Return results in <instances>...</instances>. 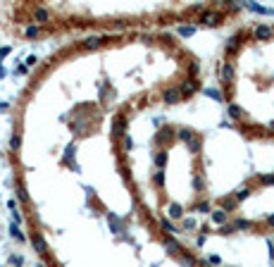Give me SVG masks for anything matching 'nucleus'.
Segmentation results:
<instances>
[{"mask_svg": "<svg viewBox=\"0 0 274 267\" xmlns=\"http://www.w3.org/2000/svg\"><path fill=\"white\" fill-rule=\"evenodd\" d=\"M250 36H253V41H270V38L274 36V26L272 24H258L250 29Z\"/></svg>", "mask_w": 274, "mask_h": 267, "instance_id": "obj_1", "label": "nucleus"}, {"mask_svg": "<svg viewBox=\"0 0 274 267\" xmlns=\"http://www.w3.org/2000/svg\"><path fill=\"white\" fill-rule=\"evenodd\" d=\"M272 265H274V263H272Z\"/></svg>", "mask_w": 274, "mask_h": 267, "instance_id": "obj_8", "label": "nucleus"}, {"mask_svg": "<svg viewBox=\"0 0 274 267\" xmlns=\"http://www.w3.org/2000/svg\"><path fill=\"white\" fill-rule=\"evenodd\" d=\"M255 184H260V186H274V174H260V177H255Z\"/></svg>", "mask_w": 274, "mask_h": 267, "instance_id": "obj_6", "label": "nucleus"}, {"mask_svg": "<svg viewBox=\"0 0 274 267\" xmlns=\"http://www.w3.org/2000/svg\"><path fill=\"white\" fill-rule=\"evenodd\" d=\"M265 227H267V229H274V215L265 217Z\"/></svg>", "mask_w": 274, "mask_h": 267, "instance_id": "obj_7", "label": "nucleus"}, {"mask_svg": "<svg viewBox=\"0 0 274 267\" xmlns=\"http://www.w3.org/2000/svg\"><path fill=\"white\" fill-rule=\"evenodd\" d=\"M210 217H212V222H214V224H219V227L229 224V212H224L222 207H219V210H212V212H210Z\"/></svg>", "mask_w": 274, "mask_h": 267, "instance_id": "obj_3", "label": "nucleus"}, {"mask_svg": "<svg viewBox=\"0 0 274 267\" xmlns=\"http://www.w3.org/2000/svg\"><path fill=\"white\" fill-rule=\"evenodd\" d=\"M231 224H234V229H236V231H243V229H253V227H255V222H250V219H243V217L234 219V222H231Z\"/></svg>", "mask_w": 274, "mask_h": 267, "instance_id": "obj_5", "label": "nucleus"}, {"mask_svg": "<svg viewBox=\"0 0 274 267\" xmlns=\"http://www.w3.org/2000/svg\"><path fill=\"white\" fill-rule=\"evenodd\" d=\"M250 12H255V14H265V17H274V10L272 7H262V5H255V2H248L246 5Z\"/></svg>", "mask_w": 274, "mask_h": 267, "instance_id": "obj_4", "label": "nucleus"}, {"mask_svg": "<svg viewBox=\"0 0 274 267\" xmlns=\"http://www.w3.org/2000/svg\"><path fill=\"white\" fill-rule=\"evenodd\" d=\"M219 205H222V210H224V212H234V210L238 207L236 196L229 194V196H224V198H219Z\"/></svg>", "mask_w": 274, "mask_h": 267, "instance_id": "obj_2", "label": "nucleus"}]
</instances>
